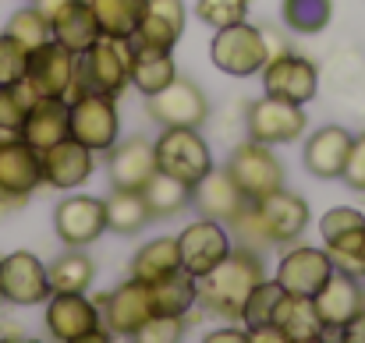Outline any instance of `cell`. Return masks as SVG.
<instances>
[{"label": "cell", "mask_w": 365, "mask_h": 343, "mask_svg": "<svg viewBox=\"0 0 365 343\" xmlns=\"http://www.w3.org/2000/svg\"><path fill=\"white\" fill-rule=\"evenodd\" d=\"M53 230L68 248H86L107 230L103 199L93 195H71L53 209Z\"/></svg>", "instance_id": "16"}, {"label": "cell", "mask_w": 365, "mask_h": 343, "mask_svg": "<svg viewBox=\"0 0 365 343\" xmlns=\"http://www.w3.org/2000/svg\"><path fill=\"white\" fill-rule=\"evenodd\" d=\"M280 297H284V287H280L277 280H262V283L248 294V301H245L242 322L245 326L269 322V315H273V308H277V301H280Z\"/></svg>", "instance_id": "39"}, {"label": "cell", "mask_w": 365, "mask_h": 343, "mask_svg": "<svg viewBox=\"0 0 365 343\" xmlns=\"http://www.w3.org/2000/svg\"><path fill=\"white\" fill-rule=\"evenodd\" d=\"M355 227H365V216L359 209H351V206H337V209H330L327 216H323V241H330V237H337V233H348V230Z\"/></svg>", "instance_id": "45"}, {"label": "cell", "mask_w": 365, "mask_h": 343, "mask_svg": "<svg viewBox=\"0 0 365 343\" xmlns=\"http://www.w3.org/2000/svg\"><path fill=\"white\" fill-rule=\"evenodd\" d=\"M269 322L287 337V343H316L327 337V326L312 305V297H298V294H284L269 315Z\"/></svg>", "instance_id": "26"}, {"label": "cell", "mask_w": 365, "mask_h": 343, "mask_svg": "<svg viewBox=\"0 0 365 343\" xmlns=\"http://www.w3.org/2000/svg\"><path fill=\"white\" fill-rule=\"evenodd\" d=\"M341 181H344L355 195H365V131L359 138H351V152H348V163H344Z\"/></svg>", "instance_id": "44"}, {"label": "cell", "mask_w": 365, "mask_h": 343, "mask_svg": "<svg viewBox=\"0 0 365 343\" xmlns=\"http://www.w3.org/2000/svg\"><path fill=\"white\" fill-rule=\"evenodd\" d=\"M178 248H181V269L199 280V276H206L213 265H220V262L231 255L235 244H231V233H227L224 223L202 216V220H195V223H188V227L181 230Z\"/></svg>", "instance_id": "12"}, {"label": "cell", "mask_w": 365, "mask_h": 343, "mask_svg": "<svg viewBox=\"0 0 365 343\" xmlns=\"http://www.w3.org/2000/svg\"><path fill=\"white\" fill-rule=\"evenodd\" d=\"M25 68H29V50L14 36L0 32V85L21 82L25 78Z\"/></svg>", "instance_id": "41"}, {"label": "cell", "mask_w": 365, "mask_h": 343, "mask_svg": "<svg viewBox=\"0 0 365 343\" xmlns=\"http://www.w3.org/2000/svg\"><path fill=\"white\" fill-rule=\"evenodd\" d=\"M138 191H142V199H145L153 220L178 216V213H185V209L192 206V184H185V181H178V177H170V174H163V170H156Z\"/></svg>", "instance_id": "31"}, {"label": "cell", "mask_w": 365, "mask_h": 343, "mask_svg": "<svg viewBox=\"0 0 365 343\" xmlns=\"http://www.w3.org/2000/svg\"><path fill=\"white\" fill-rule=\"evenodd\" d=\"M185 337V319H178V315H153L138 333H135V340L142 343H174Z\"/></svg>", "instance_id": "42"}, {"label": "cell", "mask_w": 365, "mask_h": 343, "mask_svg": "<svg viewBox=\"0 0 365 343\" xmlns=\"http://www.w3.org/2000/svg\"><path fill=\"white\" fill-rule=\"evenodd\" d=\"M71 4H75V0H32V7H36L46 21H53V18H57L64 7H71Z\"/></svg>", "instance_id": "47"}, {"label": "cell", "mask_w": 365, "mask_h": 343, "mask_svg": "<svg viewBox=\"0 0 365 343\" xmlns=\"http://www.w3.org/2000/svg\"><path fill=\"white\" fill-rule=\"evenodd\" d=\"M192 202H195V209H199L206 220H217V223H224V227H231L245 209L252 206L248 195L231 181L227 170H210L206 177H199V181L192 184Z\"/></svg>", "instance_id": "17"}, {"label": "cell", "mask_w": 365, "mask_h": 343, "mask_svg": "<svg viewBox=\"0 0 365 343\" xmlns=\"http://www.w3.org/2000/svg\"><path fill=\"white\" fill-rule=\"evenodd\" d=\"M210 57L213 64L224 71V75H235V78H252L266 68L269 53H266V36L262 28L238 21V25H227V28H217L213 36V46H210Z\"/></svg>", "instance_id": "4"}, {"label": "cell", "mask_w": 365, "mask_h": 343, "mask_svg": "<svg viewBox=\"0 0 365 343\" xmlns=\"http://www.w3.org/2000/svg\"><path fill=\"white\" fill-rule=\"evenodd\" d=\"M351 131L341 127V124H327L319 127L309 142H305V152H302V163L312 177L319 181H334L344 174V163H348V152H351Z\"/></svg>", "instance_id": "22"}, {"label": "cell", "mask_w": 365, "mask_h": 343, "mask_svg": "<svg viewBox=\"0 0 365 343\" xmlns=\"http://www.w3.org/2000/svg\"><path fill=\"white\" fill-rule=\"evenodd\" d=\"M39 184H43L39 149H32L25 138L0 142V209L25 206V199Z\"/></svg>", "instance_id": "8"}, {"label": "cell", "mask_w": 365, "mask_h": 343, "mask_svg": "<svg viewBox=\"0 0 365 343\" xmlns=\"http://www.w3.org/2000/svg\"><path fill=\"white\" fill-rule=\"evenodd\" d=\"M181 32H185V0H145V11L131 43L174 50Z\"/></svg>", "instance_id": "25"}, {"label": "cell", "mask_w": 365, "mask_h": 343, "mask_svg": "<svg viewBox=\"0 0 365 343\" xmlns=\"http://www.w3.org/2000/svg\"><path fill=\"white\" fill-rule=\"evenodd\" d=\"M245 127H248V138L262 145H287V142H298L309 124H305V107L277 100V96H262L248 103Z\"/></svg>", "instance_id": "9"}, {"label": "cell", "mask_w": 365, "mask_h": 343, "mask_svg": "<svg viewBox=\"0 0 365 343\" xmlns=\"http://www.w3.org/2000/svg\"><path fill=\"white\" fill-rule=\"evenodd\" d=\"M131 39L100 36L89 50L75 57V78L68 89V103L86 96V93H110L118 96L131 82Z\"/></svg>", "instance_id": "2"}, {"label": "cell", "mask_w": 365, "mask_h": 343, "mask_svg": "<svg viewBox=\"0 0 365 343\" xmlns=\"http://www.w3.org/2000/svg\"><path fill=\"white\" fill-rule=\"evenodd\" d=\"M181 269V248H178V237H156V241H145L135 258H131V280H142V283H156L170 273Z\"/></svg>", "instance_id": "29"}, {"label": "cell", "mask_w": 365, "mask_h": 343, "mask_svg": "<svg viewBox=\"0 0 365 343\" xmlns=\"http://www.w3.org/2000/svg\"><path fill=\"white\" fill-rule=\"evenodd\" d=\"M362 312H365V290H362Z\"/></svg>", "instance_id": "49"}, {"label": "cell", "mask_w": 365, "mask_h": 343, "mask_svg": "<svg viewBox=\"0 0 365 343\" xmlns=\"http://www.w3.org/2000/svg\"><path fill=\"white\" fill-rule=\"evenodd\" d=\"M128 75H131V85L142 96H153V93H160L163 85H170L178 78V64H174L170 50L131 43V71Z\"/></svg>", "instance_id": "27"}, {"label": "cell", "mask_w": 365, "mask_h": 343, "mask_svg": "<svg viewBox=\"0 0 365 343\" xmlns=\"http://www.w3.org/2000/svg\"><path fill=\"white\" fill-rule=\"evenodd\" d=\"M46 329L50 337L61 343H103L110 340V333L100 322V308L86 297V294H53L46 305Z\"/></svg>", "instance_id": "6"}, {"label": "cell", "mask_w": 365, "mask_h": 343, "mask_svg": "<svg viewBox=\"0 0 365 343\" xmlns=\"http://www.w3.org/2000/svg\"><path fill=\"white\" fill-rule=\"evenodd\" d=\"M39 163H43V184L68 191V188H78V184L89 181V174H93V149H86L75 138H64V142L43 149Z\"/></svg>", "instance_id": "21"}, {"label": "cell", "mask_w": 365, "mask_h": 343, "mask_svg": "<svg viewBox=\"0 0 365 343\" xmlns=\"http://www.w3.org/2000/svg\"><path fill=\"white\" fill-rule=\"evenodd\" d=\"M280 18L291 32L316 36L334 18V0H280Z\"/></svg>", "instance_id": "36"}, {"label": "cell", "mask_w": 365, "mask_h": 343, "mask_svg": "<svg viewBox=\"0 0 365 343\" xmlns=\"http://www.w3.org/2000/svg\"><path fill=\"white\" fill-rule=\"evenodd\" d=\"M245 340H248L245 329H213L206 337V343H245Z\"/></svg>", "instance_id": "48"}, {"label": "cell", "mask_w": 365, "mask_h": 343, "mask_svg": "<svg viewBox=\"0 0 365 343\" xmlns=\"http://www.w3.org/2000/svg\"><path fill=\"white\" fill-rule=\"evenodd\" d=\"M224 170L231 174V181L248 195V202H259V199L273 195L277 188H284V167L273 156V145H262L255 138L242 142L231 152V159H227Z\"/></svg>", "instance_id": "5"}, {"label": "cell", "mask_w": 365, "mask_h": 343, "mask_svg": "<svg viewBox=\"0 0 365 343\" xmlns=\"http://www.w3.org/2000/svg\"><path fill=\"white\" fill-rule=\"evenodd\" d=\"M93 276H96V265L78 248H71L68 255H61V258H53L46 265V280H50V290L53 294H61V290L64 294H86L89 283H93Z\"/></svg>", "instance_id": "32"}, {"label": "cell", "mask_w": 365, "mask_h": 343, "mask_svg": "<svg viewBox=\"0 0 365 343\" xmlns=\"http://www.w3.org/2000/svg\"><path fill=\"white\" fill-rule=\"evenodd\" d=\"M43 100L25 78L14 82V85H0V142H14L21 138V124H25V114L29 107Z\"/></svg>", "instance_id": "35"}, {"label": "cell", "mask_w": 365, "mask_h": 343, "mask_svg": "<svg viewBox=\"0 0 365 343\" xmlns=\"http://www.w3.org/2000/svg\"><path fill=\"white\" fill-rule=\"evenodd\" d=\"M199 21L213 25V28H227L248 18V0H199L195 4Z\"/></svg>", "instance_id": "40"}, {"label": "cell", "mask_w": 365, "mask_h": 343, "mask_svg": "<svg viewBox=\"0 0 365 343\" xmlns=\"http://www.w3.org/2000/svg\"><path fill=\"white\" fill-rule=\"evenodd\" d=\"M100 308H103V329L110 337H135L156 315L153 312L149 283H142V280H128L118 290L103 294L100 297Z\"/></svg>", "instance_id": "14"}, {"label": "cell", "mask_w": 365, "mask_h": 343, "mask_svg": "<svg viewBox=\"0 0 365 343\" xmlns=\"http://www.w3.org/2000/svg\"><path fill=\"white\" fill-rule=\"evenodd\" d=\"M341 340H348V343H365V312H359L341 333H337Z\"/></svg>", "instance_id": "46"}, {"label": "cell", "mask_w": 365, "mask_h": 343, "mask_svg": "<svg viewBox=\"0 0 365 343\" xmlns=\"http://www.w3.org/2000/svg\"><path fill=\"white\" fill-rule=\"evenodd\" d=\"M103 213H107V227L114 233H138L153 220L138 188H114V195L103 202Z\"/></svg>", "instance_id": "34"}, {"label": "cell", "mask_w": 365, "mask_h": 343, "mask_svg": "<svg viewBox=\"0 0 365 343\" xmlns=\"http://www.w3.org/2000/svg\"><path fill=\"white\" fill-rule=\"evenodd\" d=\"M145 110L163 127H202L206 117H210V100L195 82L174 78L160 93L145 96Z\"/></svg>", "instance_id": "10"}, {"label": "cell", "mask_w": 365, "mask_h": 343, "mask_svg": "<svg viewBox=\"0 0 365 343\" xmlns=\"http://www.w3.org/2000/svg\"><path fill=\"white\" fill-rule=\"evenodd\" d=\"M327 255L334 262V269L348 273V276H365V227H355L348 233H337L327 241Z\"/></svg>", "instance_id": "37"}, {"label": "cell", "mask_w": 365, "mask_h": 343, "mask_svg": "<svg viewBox=\"0 0 365 343\" xmlns=\"http://www.w3.org/2000/svg\"><path fill=\"white\" fill-rule=\"evenodd\" d=\"M153 149H156V167L185 184H195L199 177H206L213 170L210 145L202 142V134L195 127H163V134L153 142Z\"/></svg>", "instance_id": "3"}, {"label": "cell", "mask_w": 365, "mask_h": 343, "mask_svg": "<svg viewBox=\"0 0 365 343\" xmlns=\"http://www.w3.org/2000/svg\"><path fill=\"white\" fill-rule=\"evenodd\" d=\"M149 294H153V312L156 315H178V319H185L192 312V305H199V283L185 269H178V273L149 283Z\"/></svg>", "instance_id": "30"}, {"label": "cell", "mask_w": 365, "mask_h": 343, "mask_svg": "<svg viewBox=\"0 0 365 343\" xmlns=\"http://www.w3.org/2000/svg\"><path fill=\"white\" fill-rule=\"evenodd\" d=\"M312 305H316V312H319V319H323L327 333H330V329H334V333H341V329H344L359 312H362V287H359V280H355V276H348V273L334 269V273L327 276V283L316 290Z\"/></svg>", "instance_id": "20"}, {"label": "cell", "mask_w": 365, "mask_h": 343, "mask_svg": "<svg viewBox=\"0 0 365 343\" xmlns=\"http://www.w3.org/2000/svg\"><path fill=\"white\" fill-rule=\"evenodd\" d=\"M4 32H7V36H14V39H18L29 53H32V50H39L43 43H50V39H53V36H50V21H46V18H43L32 4H29V7H21V11H14Z\"/></svg>", "instance_id": "38"}, {"label": "cell", "mask_w": 365, "mask_h": 343, "mask_svg": "<svg viewBox=\"0 0 365 343\" xmlns=\"http://www.w3.org/2000/svg\"><path fill=\"white\" fill-rule=\"evenodd\" d=\"M227 230H235V237L242 241L245 248H255V251H259V248H266V244H269L266 227H262V220H259L255 206H248V209H245L242 216H238V220H235V223H231Z\"/></svg>", "instance_id": "43"}, {"label": "cell", "mask_w": 365, "mask_h": 343, "mask_svg": "<svg viewBox=\"0 0 365 343\" xmlns=\"http://www.w3.org/2000/svg\"><path fill=\"white\" fill-rule=\"evenodd\" d=\"M262 85H266V96H277V100H287V103H298L305 107L309 100H316V89H319V71L312 60L284 50L277 57L266 60L262 68Z\"/></svg>", "instance_id": "11"}, {"label": "cell", "mask_w": 365, "mask_h": 343, "mask_svg": "<svg viewBox=\"0 0 365 343\" xmlns=\"http://www.w3.org/2000/svg\"><path fill=\"white\" fill-rule=\"evenodd\" d=\"M93 14H96V25L103 36H114V39H135V28L142 21V11H145V0H89Z\"/></svg>", "instance_id": "33"}, {"label": "cell", "mask_w": 365, "mask_h": 343, "mask_svg": "<svg viewBox=\"0 0 365 343\" xmlns=\"http://www.w3.org/2000/svg\"><path fill=\"white\" fill-rule=\"evenodd\" d=\"M330 273H334V262L327 248H291L277 265V283L284 287V294L316 297V290L327 283Z\"/></svg>", "instance_id": "19"}, {"label": "cell", "mask_w": 365, "mask_h": 343, "mask_svg": "<svg viewBox=\"0 0 365 343\" xmlns=\"http://www.w3.org/2000/svg\"><path fill=\"white\" fill-rule=\"evenodd\" d=\"M121 131L118 103L110 93H86L71 100V138L93 152H110Z\"/></svg>", "instance_id": "7"}, {"label": "cell", "mask_w": 365, "mask_h": 343, "mask_svg": "<svg viewBox=\"0 0 365 343\" xmlns=\"http://www.w3.org/2000/svg\"><path fill=\"white\" fill-rule=\"evenodd\" d=\"M252 206H255V213H259V220L266 227L269 244H291L309 227V206H305V199L294 195V191H287V188H277L273 195H266V199H259Z\"/></svg>", "instance_id": "18"}, {"label": "cell", "mask_w": 365, "mask_h": 343, "mask_svg": "<svg viewBox=\"0 0 365 343\" xmlns=\"http://www.w3.org/2000/svg\"><path fill=\"white\" fill-rule=\"evenodd\" d=\"M46 265L32 251H11L0 258V301L7 305H43L50 301Z\"/></svg>", "instance_id": "13"}, {"label": "cell", "mask_w": 365, "mask_h": 343, "mask_svg": "<svg viewBox=\"0 0 365 343\" xmlns=\"http://www.w3.org/2000/svg\"><path fill=\"white\" fill-rule=\"evenodd\" d=\"M110 184L114 188H142L160 167H156V149L145 134H135L128 142H114L110 149Z\"/></svg>", "instance_id": "24"}, {"label": "cell", "mask_w": 365, "mask_h": 343, "mask_svg": "<svg viewBox=\"0 0 365 343\" xmlns=\"http://www.w3.org/2000/svg\"><path fill=\"white\" fill-rule=\"evenodd\" d=\"M21 138L32 149H50L64 138H71V103L61 96H43L29 107L25 124H21Z\"/></svg>", "instance_id": "23"}, {"label": "cell", "mask_w": 365, "mask_h": 343, "mask_svg": "<svg viewBox=\"0 0 365 343\" xmlns=\"http://www.w3.org/2000/svg\"><path fill=\"white\" fill-rule=\"evenodd\" d=\"M50 36H53L61 46H68L71 53H82V50H89L103 32H100V25H96V14H93L89 0H75L71 7H64V11L50 21Z\"/></svg>", "instance_id": "28"}, {"label": "cell", "mask_w": 365, "mask_h": 343, "mask_svg": "<svg viewBox=\"0 0 365 343\" xmlns=\"http://www.w3.org/2000/svg\"><path fill=\"white\" fill-rule=\"evenodd\" d=\"M266 280V269H262V258L255 248H231V255L213 265L206 276H199V305L227 322H238L242 319V308L248 301V294Z\"/></svg>", "instance_id": "1"}, {"label": "cell", "mask_w": 365, "mask_h": 343, "mask_svg": "<svg viewBox=\"0 0 365 343\" xmlns=\"http://www.w3.org/2000/svg\"><path fill=\"white\" fill-rule=\"evenodd\" d=\"M75 57L68 46H61L57 39L43 43L39 50L29 53V68H25V82L39 93V96H61L68 100L71 78H75Z\"/></svg>", "instance_id": "15"}]
</instances>
